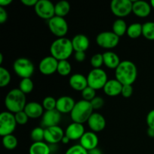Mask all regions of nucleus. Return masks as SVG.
I'll list each match as a JSON object with an SVG mask.
<instances>
[{
  "label": "nucleus",
  "mask_w": 154,
  "mask_h": 154,
  "mask_svg": "<svg viewBox=\"0 0 154 154\" xmlns=\"http://www.w3.org/2000/svg\"><path fill=\"white\" fill-rule=\"evenodd\" d=\"M138 70L135 63L130 60L121 61L115 69V78L123 85H132L135 81Z\"/></svg>",
  "instance_id": "nucleus-1"
},
{
  "label": "nucleus",
  "mask_w": 154,
  "mask_h": 154,
  "mask_svg": "<svg viewBox=\"0 0 154 154\" xmlns=\"http://www.w3.org/2000/svg\"><path fill=\"white\" fill-rule=\"evenodd\" d=\"M72 41L66 37L58 38L52 42L50 48V52L52 57L58 61L67 60L73 52Z\"/></svg>",
  "instance_id": "nucleus-2"
},
{
  "label": "nucleus",
  "mask_w": 154,
  "mask_h": 154,
  "mask_svg": "<svg viewBox=\"0 0 154 154\" xmlns=\"http://www.w3.org/2000/svg\"><path fill=\"white\" fill-rule=\"evenodd\" d=\"M5 105L8 111L13 114L24 111L26 105V94L20 89H13L10 90L5 99Z\"/></svg>",
  "instance_id": "nucleus-3"
},
{
  "label": "nucleus",
  "mask_w": 154,
  "mask_h": 154,
  "mask_svg": "<svg viewBox=\"0 0 154 154\" xmlns=\"http://www.w3.org/2000/svg\"><path fill=\"white\" fill-rule=\"evenodd\" d=\"M93 108L90 102L82 99L76 102L71 114V118L75 123H83L88 121L93 114Z\"/></svg>",
  "instance_id": "nucleus-4"
},
{
  "label": "nucleus",
  "mask_w": 154,
  "mask_h": 154,
  "mask_svg": "<svg viewBox=\"0 0 154 154\" xmlns=\"http://www.w3.org/2000/svg\"><path fill=\"white\" fill-rule=\"evenodd\" d=\"M13 69L16 75L23 78H30L33 75L35 67L30 60L24 57L17 59L13 65Z\"/></svg>",
  "instance_id": "nucleus-5"
},
{
  "label": "nucleus",
  "mask_w": 154,
  "mask_h": 154,
  "mask_svg": "<svg viewBox=\"0 0 154 154\" xmlns=\"http://www.w3.org/2000/svg\"><path fill=\"white\" fill-rule=\"evenodd\" d=\"M87 78L89 87L96 90L104 88L108 81L106 72L102 69H92Z\"/></svg>",
  "instance_id": "nucleus-6"
},
{
  "label": "nucleus",
  "mask_w": 154,
  "mask_h": 154,
  "mask_svg": "<svg viewBox=\"0 0 154 154\" xmlns=\"http://www.w3.org/2000/svg\"><path fill=\"white\" fill-rule=\"evenodd\" d=\"M17 124L13 113L3 111L0 114V135L2 137L13 133Z\"/></svg>",
  "instance_id": "nucleus-7"
},
{
  "label": "nucleus",
  "mask_w": 154,
  "mask_h": 154,
  "mask_svg": "<svg viewBox=\"0 0 154 154\" xmlns=\"http://www.w3.org/2000/svg\"><path fill=\"white\" fill-rule=\"evenodd\" d=\"M48 27L51 32L58 38L64 37L69 30V25L66 20L56 15L48 20Z\"/></svg>",
  "instance_id": "nucleus-8"
},
{
  "label": "nucleus",
  "mask_w": 154,
  "mask_h": 154,
  "mask_svg": "<svg viewBox=\"0 0 154 154\" xmlns=\"http://www.w3.org/2000/svg\"><path fill=\"white\" fill-rule=\"evenodd\" d=\"M96 43L105 49H112L115 48L120 42V37L111 31H105L96 36Z\"/></svg>",
  "instance_id": "nucleus-9"
},
{
  "label": "nucleus",
  "mask_w": 154,
  "mask_h": 154,
  "mask_svg": "<svg viewBox=\"0 0 154 154\" xmlns=\"http://www.w3.org/2000/svg\"><path fill=\"white\" fill-rule=\"evenodd\" d=\"M34 8L36 14L42 19L49 20L55 16V5L50 0H38Z\"/></svg>",
  "instance_id": "nucleus-10"
},
{
  "label": "nucleus",
  "mask_w": 154,
  "mask_h": 154,
  "mask_svg": "<svg viewBox=\"0 0 154 154\" xmlns=\"http://www.w3.org/2000/svg\"><path fill=\"white\" fill-rule=\"evenodd\" d=\"M133 2L131 0H112L111 2V10L114 15L123 17L132 11Z\"/></svg>",
  "instance_id": "nucleus-11"
},
{
  "label": "nucleus",
  "mask_w": 154,
  "mask_h": 154,
  "mask_svg": "<svg viewBox=\"0 0 154 154\" xmlns=\"http://www.w3.org/2000/svg\"><path fill=\"white\" fill-rule=\"evenodd\" d=\"M59 61L52 56H48L40 61L38 65L39 71L45 75H51L57 72Z\"/></svg>",
  "instance_id": "nucleus-12"
},
{
  "label": "nucleus",
  "mask_w": 154,
  "mask_h": 154,
  "mask_svg": "<svg viewBox=\"0 0 154 154\" xmlns=\"http://www.w3.org/2000/svg\"><path fill=\"white\" fill-rule=\"evenodd\" d=\"M65 136L62 128L59 126H51L45 129V140L51 144H55L60 142Z\"/></svg>",
  "instance_id": "nucleus-13"
},
{
  "label": "nucleus",
  "mask_w": 154,
  "mask_h": 154,
  "mask_svg": "<svg viewBox=\"0 0 154 154\" xmlns=\"http://www.w3.org/2000/svg\"><path fill=\"white\" fill-rule=\"evenodd\" d=\"M61 121V113L59 112L57 109L46 111L42 116V125L46 128L51 126H58Z\"/></svg>",
  "instance_id": "nucleus-14"
},
{
  "label": "nucleus",
  "mask_w": 154,
  "mask_h": 154,
  "mask_svg": "<svg viewBox=\"0 0 154 154\" xmlns=\"http://www.w3.org/2000/svg\"><path fill=\"white\" fill-rule=\"evenodd\" d=\"M85 132V129L83 124L73 122L66 128L65 135H66L71 141H76V140L81 139Z\"/></svg>",
  "instance_id": "nucleus-15"
},
{
  "label": "nucleus",
  "mask_w": 154,
  "mask_h": 154,
  "mask_svg": "<svg viewBox=\"0 0 154 154\" xmlns=\"http://www.w3.org/2000/svg\"><path fill=\"white\" fill-rule=\"evenodd\" d=\"M87 123H88L90 129L93 132H101L105 129V126H106V121H105V117L99 113L96 112L93 113V114L89 118Z\"/></svg>",
  "instance_id": "nucleus-16"
},
{
  "label": "nucleus",
  "mask_w": 154,
  "mask_h": 154,
  "mask_svg": "<svg viewBox=\"0 0 154 154\" xmlns=\"http://www.w3.org/2000/svg\"><path fill=\"white\" fill-rule=\"evenodd\" d=\"M75 104H76V102L70 96H61V97L57 99L56 109L61 114L71 113L73 110Z\"/></svg>",
  "instance_id": "nucleus-17"
},
{
  "label": "nucleus",
  "mask_w": 154,
  "mask_h": 154,
  "mask_svg": "<svg viewBox=\"0 0 154 154\" xmlns=\"http://www.w3.org/2000/svg\"><path fill=\"white\" fill-rule=\"evenodd\" d=\"M99 144V138L93 132H86L80 139V144L87 151L96 148Z\"/></svg>",
  "instance_id": "nucleus-18"
},
{
  "label": "nucleus",
  "mask_w": 154,
  "mask_h": 154,
  "mask_svg": "<svg viewBox=\"0 0 154 154\" xmlns=\"http://www.w3.org/2000/svg\"><path fill=\"white\" fill-rule=\"evenodd\" d=\"M132 12L140 17H146L151 12V5L147 2L138 0L134 1L132 5Z\"/></svg>",
  "instance_id": "nucleus-19"
},
{
  "label": "nucleus",
  "mask_w": 154,
  "mask_h": 154,
  "mask_svg": "<svg viewBox=\"0 0 154 154\" xmlns=\"http://www.w3.org/2000/svg\"><path fill=\"white\" fill-rule=\"evenodd\" d=\"M69 85L77 91L82 92L86 87H88L87 78L82 74H74L69 78Z\"/></svg>",
  "instance_id": "nucleus-20"
},
{
  "label": "nucleus",
  "mask_w": 154,
  "mask_h": 154,
  "mask_svg": "<svg viewBox=\"0 0 154 154\" xmlns=\"http://www.w3.org/2000/svg\"><path fill=\"white\" fill-rule=\"evenodd\" d=\"M72 46L75 52H85L90 46V41L87 35L84 34H78L74 36L72 40Z\"/></svg>",
  "instance_id": "nucleus-21"
},
{
  "label": "nucleus",
  "mask_w": 154,
  "mask_h": 154,
  "mask_svg": "<svg viewBox=\"0 0 154 154\" xmlns=\"http://www.w3.org/2000/svg\"><path fill=\"white\" fill-rule=\"evenodd\" d=\"M24 111L29 118L35 119L42 117L44 114L43 105L36 102H30L26 104Z\"/></svg>",
  "instance_id": "nucleus-22"
},
{
  "label": "nucleus",
  "mask_w": 154,
  "mask_h": 154,
  "mask_svg": "<svg viewBox=\"0 0 154 154\" xmlns=\"http://www.w3.org/2000/svg\"><path fill=\"white\" fill-rule=\"evenodd\" d=\"M123 84L117 79L108 80L104 87L103 90L106 95L109 96H117L121 94Z\"/></svg>",
  "instance_id": "nucleus-23"
},
{
  "label": "nucleus",
  "mask_w": 154,
  "mask_h": 154,
  "mask_svg": "<svg viewBox=\"0 0 154 154\" xmlns=\"http://www.w3.org/2000/svg\"><path fill=\"white\" fill-rule=\"evenodd\" d=\"M104 64L106 67L111 69H116L121 63L120 57L113 51H106L103 54Z\"/></svg>",
  "instance_id": "nucleus-24"
},
{
  "label": "nucleus",
  "mask_w": 154,
  "mask_h": 154,
  "mask_svg": "<svg viewBox=\"0 0 154 154\" xmlns=\"http://www.w3.org/2000/svg\"><path fill=\"white\" fill-rule=\"evenodd\" d=\"M51 147L44 141L34 142L29 147V154H51Z\"/></svg>",
  "instance_id": "nucleus-25"
},
{
  "label": "nucleus",
  "mask_w": 154,
  "mask_h": 154,
  "mask_svg": "<svg viewBox=\"0 0 154 154\" xmlns=\"http://www.w3.org/2000/svg\"><path fill=\"white\" fill-rule=\"evenodd\" d=\"M127 29L128 26L126 25V21L121 18L117 19L113 23L112 32L115 33L117 35H118L119 37L123 36L127 32Z\"/></svg>",
  "instance_id": "nucleus-26"
},
{
  "label": "nucleus",
  "mask_w": 154,
  "mask_h": 154,
  "mask_svg": "<svg viewBox=\"0 0 154 154\" xmlns=\"http://www.w3.org/2000/svg\"><path fill=\"white\" fill-rule=\"evenodd\" d=\"M71 6L69 2L60 1L55 5V15L61 17H64L70 11Z\"/></svg>",
  "instance_id": "nucleus-27"
},
{
  "label": "nucleus",
  "mask_w": 154,
  "mask_h": 154,
  "mask_svg": "<svg viewBox=\"0 0 154 154\" xmlns=\"http://www.w3.org/2000/svg\"><path fill=\"white\" fill-rule=\"evenodd\" d=\"M126 33L131 38H138L142 35V24L140 23L130 24L128 26Z\"/></svg>",
  "instance_id": "nucleus-28"
},
{
  "label": "nucleus",
  "mask_w": 154,
  "mask_h": 154,
  "mask_svg": "<svg viewBox=\"0 0 154 154\" xmlns=\"http://www.w3.org/2000/svg\"><path fill=\"white\" fill-rule=\"evenodd\" d=\"M142 35L148 40H154V22L148 21L142 24Z\"/></svg>",
  "instance_id": "nucleus-29"
},
{
  "label": "nucleus",
  "mask_w": 154,
  "mask_h": 154,
  "mask_svg": "<svg viewBox=\"0 0 154 154\" xmlns=\"http://www.w3.org/2000/svg\"><path fill=\"white\" fill-rule=\"evenodd\" d=\"M2 144L5 148L8 149V150H14L17 146V138L12 134L5 135L2 138Z\"/></svg>",
  "instance_id": "nucleus-30"
},
{
  "label": "nucleus",
  "mask_w": 154,
  "mask_h": 154,
  "mask_svg": "<svg viewBox=\"0 0 154 154\" xmlns=\"http://www.w3.org/2000/svg\"><path fill=\"white\" fill-rule=\"evenodd\" d=\"M72 72V66L68 60L59 61L57 72L62 76H67Z\"/></svg>",
  "instance_id": "nucleus-31"
},
{
  "label": "nucleus",
  "mask_w": 154,
  "mask_h": 154,
  "mask_svg": "<svg viewBox=\"0 0 154 154\" xmlns=\"http://www.w3.org/2000/svg\"><path fill=\"white\" fill-rule=\"evenodd\" d=\"M33 88H34V84L31 78H23L20 82L19 89L24 94L31 93Z\"/></svg>",
  "instance_id": "nucleus-32"
},
{
  "label": "nucleus",
  "mask_w": 154,
  "mask_h": 154,
  "mask_svg": "<svg viewBox=\"0 0 154 154\" xmlns=\"http://www.w3.org/2000/svg\"><path fill=\"white\" fill-rule=\"evenodd\" d=\"M30 136L34 142L43 141L45 140V129L42 127L34 128L30 133Z\"/></svg>",
  "instance_id": "nucleus-33"
},
{
  "label": "nucleus",
  "mask_w": 154,
  "mask_h": 154,
  "mask_svg": "<svg viewBox=\"0 0 154 154\" xmlns=\"http://www.w3.org/2000/svg\"><path fill=\"white\" fill-rule=\"evenodd\" d=\"M11 82V74L5 68L0 67V87H5Z\"/></svg>",
  "instance_id": "nucleus-34"
},
{
  "label": "nucleus",
  "mask_w": 154,
  "mask_h": 154,
  "mask_svg": "<svg viewBox=\"0 0 154 154\" xmlns=\"http://www.w3.org/2000/svg\"><path fill=\"white\" fill-rule=\"evenodd\" d=\"M57 99H54L52 96H47L44 99L42 105L44 109L46 111H51V110L56 109L57 107Z\"/></svg>",
  "instance_id": "nucleus-35"
},
{
  "label": "nucleus",
  "mask_w": 154,
  "mask_h": 154,
  "mask_svg": "<svg viewBox=\"0 0 154 154\" xmlns=\"http://www.w3.org/2000/svg\"><path fill=\"white\" fill-rule=\"evenodd\" d=\"M81 95L84 100L91 102L96 96V90L90 87H87L81 92Z\"/></svg>",
  "instance_id": "nucleus-36"
},
{
  "label": "nucleus",
  "mask_w": 154,
  "mask_h": 154,
  "mask_svg": "<svg viewBox=\"0 0 154 154\" xmlns=\"http://www.w3.org/2000/svg\"><path fill=\"white\" fill-rule=\"evenodd\" d=\"M90 63H91L93 69H101V66H102V64H104L103 54H94L90 60Z\"/></svg>",
  "instance_id": "nucleus-37"
},
{
  "label": "nucleus",
  "mask_w": 154,
  "mask_h": 154,
  "mask_svg": "<svg viewBox=\"0 0 154 154\" xmlns=\"http://www.w3.org/2000/svg\"><path fill=\"white\" fill-rule=\"evenodd\" d=\"M65 154H88V151L81 144H76L69 147Z\"/></svg>",
  "instance_id": "nucleus-38"
},
{
  "label": "nucleus",
  "mask_w": 154,
  "mask_h": 154,
  "mask_svg": "<svg viewBox=\"0 0 154 154\" xmlns=\"http://www.w3.org/2000/svg\"><path fill=\"white\" fill-rule=\"evenodd\" d=\"M14 117L17 123L20 125H25L28 122L29 118L24 111H20V112L14 114Z\"/></svg>",
  "instance_id": "nucleus-39"
},
{
  "label": "nucleus",
  "mask_w": 154,
  "mask_h": 154,
  "mask_svg": "<svg viewBox=\"0 0 154 154\" xmlns=\"http://www.w3.org/2000/svg\"><path fill=\"white\" fill-rule=\"evenodd\" d=\"M93 110H99L102 108L104 105V99L100 96H96L93 100L90 102Z\"/></svg>",
  "instance_id": "nucleus-40"
},
{
  "label": "nucleus",
  "mask_w": 154,
  "mask_h": 154,
  "mask_svg": "<svg viewBox=\"0 0 154 154\" xmlns=\"http://www.w3.org/2000/svg\"><path fill=\"white\" fill-rule=\"evenodd\" d=\"M133 93V87L132 85H123L122 89V96L124 98H129Z\"/></svg>",
  "instance_id": "nucleus-41"
},
{
  "label": "nucleus",
  "mask_w": 154,
  "mask_h": 154,
  "mask_svg": "<svg viewBox=\"0 0 154 154\" xmlns=\"http://www.w3.org/2000/svg\"><path fill=\"white\" fill-rule=\"evenodd\" d=\"M147 124L148 128L154 129V109L151 110L147 115Z\"/></svg>",
  "instance_id": "nucleus-42"
},
{
  "label": "nucleus",
  "mask_w": 154,
  "mask_h": 154,
  "mask_svg": "<svg viewBox=\"0 0 154 154\" xmlns=\"http://www.w3.org/2000/svg\"><path fill=\"white\" fill-rule=\"evenodd\" d=\"M8 19V13L5 9L0 6V23H4Z\"/></svg>",
  "instance_id": "nucleus-43"
},
{
  "label": "nucleus",
  "mask_w": 154,
  "mask_h": 154,
  "mask_svg": "<svg viewBox=\"0 0 154 154\" xmlns=\"http://www.w3.org/2000/svg\"><path fill=\"white\" fill-rule=\"evenodd\" d=\"M75 59L77 62H79V63H82V62H84L86 59L85 52H81V51L75 52Z\"/></svg>",
  "instance_id": "nucleus-44"
},
{
  "label": "nucleus",
  "mask_w": 154,
  "mask_h": 154,
  "mask_svg": "<svg viewBox=\"0 0 154 154\" xmlns=\"http://www.w3.org/2000/svg\"><path fill=\"white\" fill-rule=\"evenodd\" d=\"M38 0H21V2L26 6H34L37 4Z\"/></svg>",
  "instance_id": "nucleus-45"
},
{
  "label": "nucleus",
  "mask_w": 154,
  "mask_h": 154,
  "mask_svg": "<svg viewBox=\"0 0 154 154\" xmlns=\"http://www.w3.org/2000/svg\"><path fill=\"white\" fill-rule=\"evenodd\" d=\"M88 154H103V153H102V150H101L100 149L96 147V148L93 149V150H89Z\"/></svg>",
  "instance_id": "nucleus-46"
},
{
  "label": "nucleus",
  "mask_w": 154,
  "mask_h": 154,
  "mask_svg": "<svg viewBox=\"0 0 154 154\" xmlns=\"http://www.w3.org/2000/svg\"><path fill=\"white\" fill-rule=\"evenodd\" d=\"M12 2V0H0V5L4 8L5 6H8Z\"/></svg>",
  "instance_id": "nucleus-47"
},
{
  "label": "nucleus",
  "mask_w": 154,
  "mask_h": 154,
  "mask_svg": "<svg viewBox=\"0 0 154 154\" xmlns=\"http://www.w3.org/2000/svg\"><path fill=\"white\" fill-rule=\"evenodd\" d=\"M147 135L150 138H154V129H153V128H148V129H147Z\"/></svg>",
  "instance_id": "nucleus-48"
},
{
  "label": "nucleus",
  "mask_w": 154,
  "mask_h": 154,
  "mask_svg": "<svg viewBox=\"0 0 154 154\" xmlns=\"http://www.w3.org/2000/svg\"><path fill=\"white\" fill-rule=\"evenodd\" d=\"M70 141H71V140L69 139V138H68V137L66 136V135H65V136L63 138V139H62L61 142L63 143V144H68V143H69Z\"/></svg>",
  "instance_id": "nucleus-49"
},
{
  "label": "nucleus",
  "mask_w": 154,
  "mask_h": 154,
  "mask_svg": "<svg viewBox=\"0 0 154 154\" xmlns=\"http://www.w3.org/2000/svg\"><path fill=\"white\" fill-rule=\"evenodd\" d=\"M3 62V55L2 54H0V65H2Z\"/></svg>",
  "instance_id": "nucleus-50"
},
{
  "label": "nucleus",
  "mask_w": 154,
  "mask_h": 154,
  "mask_svg": "<svg viewBox=\"0 0 154 154\" xmlns=\"http://www.w3.org/2000/svg\"><path fill=\"white\" fill-rule=\"evenodd\" d=\"M150 5H151V7H153L154 8V0H151V2H150Z\"/></svg>",
  "instance_id": "nucleus-51"
}]
</instances>
